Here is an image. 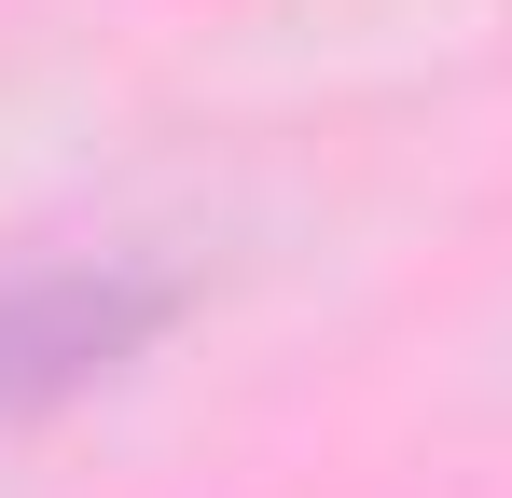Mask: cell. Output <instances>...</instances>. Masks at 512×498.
Instances as JSON below:
<instances>
[{"label":"cell","mask_w":512,"mask_h":498,"mask_svg":"<svg viewBox=\"0 0 512 498\" xmlns=\"http://www.w3.org/2000/svg\"><path fill=\"white\" fill-rule=\"evenodd\" d=\"M139 319H153V291H97V277H42V291H14V305H0V402L70 388V374L111 360Z\"/></svg>","instance_id":"6da1fadb"}]
</instances>
